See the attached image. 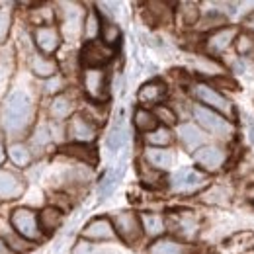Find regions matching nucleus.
Masks as SVG:
<instances>
[{
	"instance_id": "11",
	"label": "nucleus",
	"mask_w": 254,
	"mask_h": 254,
	"mask_svg": "<svg viewBox=\"0 0 254 254\" xmlns=\"http://www.w3.org/2000/svg\"><path fill=\"white\" fill-rule=\"evenodd\" d=\"M193 160L199 168L207 170V172H217L227 160V153L221 147L215 145H203L193 153Z\"/></svg>"
},
{
	"instance_id": "35",
	"label": "nucleus",
	"mask_w": 254,
	"mask_h": 254,
	"mask_svg": "<svg viewBox=\"0 0 254 254\" xmlns=\"http://www.w3.org/2000/svg\"><path fill=\"white\" fill-rule=\"evenodd\" d=\"M153 114L157 116V120H159V122L164 124V127L174 126V124H176V120H178V118H176V114L172 112V108H168V106H157Z\"/></svg>"
},
{
	"instance_id": "12",
	"label": "nucleus",
	"mask_w": 254,
	"mask_h": 254,
	"mask_svg": "<svg viewBox=\"0 0 254 254\" xmlns=\"http://www.w3.org/2000/svg\"><path fill=\"white\" fill-rule=\"evenodd\" d=\"M33 43L45 55H53L61 47V33L53 26H39L33 32Z\"/></svg>"
},
{
	"instance_id": "21",
	"label": "nucleus",
	"mask_w": 254,
	"mask_h": 254,
	"mask_svg": "<svg viewBox=\"0 0 254 254\" xmlns=\"http://www.w3.org/2000/svg\"><path fill=\"white\" fill-rule=\"evenodd\" d=\"M72 110H74V102H72L70 96L66 94H57L49 104V116L53 120H57V122L66 120L72 114Z\"/></svg>"
},
{
	"instance_id": "36",
	"label": "nucleus",
	"mask_w": 254,
	"mask_h": 254,
	"mask_svg": "<svg viewBox=\"0 0 254 254\" xmlns=\"http://www.w3.org/2000/svg\"><path fill=\"white\" fill-rule=\"evenodd\" d=\"M139 172H141V180L145 182V184H157L159 180H162V176H160V170H155V168H151V166H141L139 168Z\"/></svg>"
},
{
	"instance_id": "40",
	"label": "nucleus",
	"mask_w": 254,
	"mask_h": 254,
	"mask_svg": "<svg viewBox=\"0 0 254 254\" xmlns=\"http://www.w3.org/2000/svg\"><path fill=\"white\" fill-rule=\"evenodd\" d=\"M249 139H251V143L254 145V120L253 118H249Z\"/></svg>"
},
{
	"instance_id": "33",
	"label": "nucleus",
	"mask_w": 254,
	"mask_h": 254,
	"mask_svg": "<svg viewBox=\"0 0 254 254\" xmlns=\"http://www.w3.org/2000/svg\"><path fill=\"white\" fill-rule=\"evenodd\" d=\"M100 37H102V41H104L106 45L114 47V45L120 41V37H122V32H120V28H118L114 22H104V24H102V32H100Z\"/></svg>"
},
{
	"instance_id": "31",
	"label": "nucleus",
	"mask_w": 254,
	"mask_h": 254,
	"mask_svg": "<svg viewBox=\"0 0 254 254\" xmlns=\"http://www.w3.org/2000/svg\"><path fill=\"white\" fill-rule=\"evenodd\" d=\"M145 139H147L149 145H153V147H157V149H166V145L172 143V133H170L168 127H159V129L147 133Z\"/></svg>"
},
{
	"instance_id": "37",
	"label": "nucleus",
	"mask_w": 254,
	"mask_h": 254,
	"mask_svg": "<svg viewBox=\"0 0 254 254\" xmlns=\"http://www.w3.org/2000/svg\"><path fill=\"white\" fill-rule=\"evenodd\" d=\"M10 24H12V16L8 10H0V43L6 41L8 32H10Z\"/></svg>"
},
{
	"instance_id": "4",
	"label": "nucleus",
	"mask_w": 254,
	"mask_h": 254,
	"mask_svg": "<svg viewBox=\"0 0 254 254\" xmlns=\"http://www.w3.org/2000/svg\"><path fill=\"white\" fill-rule=\"evenodd\" d=\"M116 235L126 243V245H135L141 235H143V225H141V217L133 211H120L112 217Z\"/></svg>"
},
{
	"instance_id": "42",
	"label": "nucleus",
	"mask_w": 254,
	"mask_h": 254,
	"mask_svg": "<svg viewBox=\"0 0 254 254\" xmlns=\"http://www.w3.org/2000/svg\"><path fill=\"white\" fill-rule=\"evenodd\" d=\"M12 251L8 249V245L4 243V239H0V254H10Z\"/></svg>"
},
{
	"instance_id": "1",
	"label": "nucleus",
	"mask_w": 254,
	"mask_h": 254,
	"mask_svg": "<svg viewBox=\"0 0 254 254\" xmlns=\"http://www.w3.org/2000/svg\"><path fill=\"white\" fill-rule=\"evenodd\" d=\"M33 106L32 100L24 92H14L6 100L4 110H2V124L6 131L10 133H22L32 124Z\"/></svg>"
},
{
	"instance_id": "20",
	"label": "nucleus",
	"mask_w": 254,
	"mask_h": 254,
	"mask_svg": "<svg viewBox=\"0 0 254 254\" xmlns=\"http://www.w3.org/2000/svg\"><path fill=\"white\" fill-rule=\"evenodd\" d=\"M178 137L186 149H199L203 147V141H205L203 131L197 129V126L193 124H182L178 127Z\"/></svg>"
},
{
	"instance_id": "39",
	"label": "nucleus",
	"mask_w": 254,
	"mask_h": 254,
	"mask_svg": "<svg viewBox=\"0 0 254 254\" xmlns=\"http://www.w3.org/2000/svg\"><path fill=\"white\" fill-rule=\"evenodd\" d=\"M245 28H247L251 33H254V12L251 14V16L245 18Z\"/></svg>"
},
{
	"instance_id": "44",
	"label": "nucleus",
	"mask_w": 254,
	"mask_h": 254,
	"mask_svg": "<svg viewBox=\"0 0 254 254\" xmlns=\"http://www.w3.org/2000/svg\"><path fill=\"white\" fill-rule=\"evenodd\" d=\"M249 254H254V251H253V253H249Z\"/></svg>"
},
{
	"instance_id": "23",
	"label": "nucleus",
	"mask_w": 254,
	"mask_h": 254,
	"mask_svg": "<svg viewBox=\"0 0 254 254\" xmlns=\"http://www.w3.org/2000/svg\"><path fill=\"white\" fill-rule=\"evenodd\" d=\"M120 178H122V168H112V170H108L104 176H102V180H100V186H98V195H100V199H106L112 191L116 190V186H118V182H120Z\"/></svg>"
},
{
	"instance_id": "17",
	"label": "nucleus",
	"mask_w": 254,
	"mask_h": 254,
	"mask_svg": "<svg viewBox=\"0 0 254 254\" xmlns=\"http://www.w3.org/2000/svg\"><path fill=\"white\" fill-rule=\"evenodd\" d=\"M63 223V211L57 207V205H47L39 211V227H41V233H55Z\"/></svg>"
},
{
	"instance_id": "26",
	"label": "nucleus",
	"mask_w": 254,
	"mask_h": 254,
	"mask_svg": "<svg viewBox=\"0 0 254 254\" xmlns=\"http://www.w3.org/2000/svg\"><path fill=\"white\" fill-rule=\"evenodd\" d=\"M2 239H4V243L8 245V249H10L12 253L24 254V253H28V251H32L33 249L32 243H30V241H26L24 237H20L14 229H12V231H6Z\"/></svg>"
},
{
	"instance_id": "3",
	"label": "nucleus",
	"mask_w": 254,
	"mask_h": 254,
	"mask_svg": "<svg viewBox=\"0 0 254 254\" xmlns=\"http://www.w3.org/2000/svg\"><path fill=\"white\" fill-rule=\"evenodd\" d=\"M10 225L12 229L24 237L26 241H39L41 239V227H39V215L30 209V207H18L10 215Z\"/></svg>"
},
{
	"instance_id": "16",
	"label": "nucleus",
	"mask_w": 254,
	"mask_h": 254,
	"mask_svg": "<svg viewBox=\"0 0 254 254\" xmlns=\"http://www.w3.org/2000/svg\"><path fill=\"white\" fill-rule=\"evenodd\" d=\"M61 153L66 157H72V159L80 160L84 164H90L94 166L98 162V155H96V149H92L90 145H82V143H66L61 147Z\"/></svg>"
},
{
	"instance_id": "24",
	"label": "nucleus",
	"mask_w": 254,
	"mask_h": 254,
	"mask_svg": "<svg viewBox=\"0 0 254 254\" xmlns=\"http://www.w3.org/2000/svg\"><path fill=\"white\" fill-rule=\"evenodd\" d=\"M141 225H143V231L149 237H159V235L164 233V229H166L164 219L160 215H157V213H143L141 215Z\"/></svg>"
},
{
	"instance_id": "43",
	"label": "nucleus",
	"mask_w": 254,
	"mask_h": 254,
	"mask_svg": "<svg viewBox=\"0 0 254 254\" xmlns=\"http://www.w3.org/2000/svg\"><path fill=\"white\" fill-rule=\"evenodd\" d=\"M4 157H6V153H4V147H2V143H0V162L4 160Z\"/></svg>"
},
{
	"instance_id": "28",
	"label": "nucleus",
	"mask_w": 254,
	"mask_h": 254,
	"mask_svg": "<svg viewBox=\"0 0 254 254\" xmlns=\"http://www.w3.org/2000/svg\"><path fill=\"white\" fill-rule=\"evenodd\" d=\"M193 64H195V70L199 74H205V76H223L225 74V68L217 61H213L211 57H197Z\"/></svg>"
},
{
	"instance_id": "18",
	"label": "nucleus",
	"mask_w": 254,
	"mask_h": 254,
	"mask_svg": "<svg viewBox=\"0 0 254 254\" xmlns=\"http://www.w3.org/2000/svg\"><path fill=\"white\" fill-rule=\"evenodd\" d=\"M30 68L35 76H41V78H51V76H57L59 72V64L55 63L53 59L41 55V53H35L30 59Z\"/></svg>"
},
{
	"instance_id": "19",
	"label": "nucleus",
	"mask_w": 254,
	"mask_h": 254,
	"mask_svg": "<svg viewBox=\"0 0 254 254\" xmlns=\"http://www.w3.org/2000/svg\"><path fill=\"white\" fill-rule=\"evenodd\" d=\"M22 191H24V182L16 174H12L8 170H0V195L2 197L14 199V197L22 195Z\"/></svg>"
},
{
	"instance_id": "10",
	"label": "nucleus",
	"mask_w": 254,
	"mask_h": 254,
	"mask_svg": "<svg viewBox=\"0 0 254 254\" xmlns=\"http://www.w3.org/2000/svg\"><path fill=\"white\" fill-rule=\"evenodd\" d=\"M239 37V30L235 26H225L219 30H213L205 37V49L209 55H221L223 51H227Z\"/></svg>"
},
{
	"instance_id": "29",
	"label": "nucleus",
	"mask_w": 254,
	"mask_h": 254,
	"mask_svg": "<svg viewBox=\"0 0 254 254\" xmlns=\"http://www.w3.org/2000/svg\"><path fill=\"white\" fill-rule=\"evenodd\" d=\"M102 32V20L98 16L96 10H88L86 18H84V26H82V33L86 37V41H94L96 37Z\"/></svg>"
},
{
	"instance_id": "34",
	"label": "nucleus",
	"mask_w": 254,
	"mask_h": 254,
	"mask_svg": "<svg viewBox=\"0 0 254 254\" xmlns=\"http://www.w3.org/2000/svg\"><path fill=\"white\" fill-rule=\"evenodd\" d=\"M178 8H180V16H182L184 24L193 26L197 22V18H199V6L195 2H182Z\"/></svg>"
},
{
	"instance_id": "9",
	"label": "nucleus",
	"mask_w": 254,
	"mask_h": 254,
	"mask_svg": "<svg viewBox=\"0 0 254 254\" xmlns=\"http://www.w3.org/2000/svg\"><path fill=\"white\" fill-rule=\"evenodd\" d=\"M66 135L72 143H82L88 145L96 139V126L86 118V116H72L68 120V127H66Z\"/></svg>"
},
{
	"instance_id": "25",
	"label": "nucleus",
	"mask_w": 254,
	"mask_h": 254,
	"mask_svg": "<svg viewBox=\"0 0 254 254\" xmlns=\"http://www.w3.org/2000/svg\"><path fill=\"white\" fill-rule=\"evenodd\" d=\"M126 141H127L126 126H124V120H120L116 126L112 127V131H110V135H108V139H106V145H108V149H110L112 153H116V151H120V149L126 145Z\"/></svg>"
},
{
	"instance_id": "41",
	"label": "nucleus",
	"mask_w": 254,
	"mask_h": 254,
	"mask_svg": "<svg viewBox=\"0 0 254 254\" xmlns=\"http://www.w3.org/2000/svg\"><path fill=\"white\" fill-rule=\"evenodd\" d=\"M47 90H51V92H53V90H61V80H59V78H55V80L47 86Z\"/></svg>"
},
{
	"instance_id": "30",
	"label": "nucleus",
	"mask_w": 254,
	"mask_h": 254,
	"mask_svg": "<svg viewBox=\"0 0 254 254\" xmlns=\"http://www.w3.org/2000/svg\"><path fill=\"white\" fill-rule=\"evenodd\" d=\"M8 157H10V160H12L16 166H28V164L32 162V153H30V149H28L26 145H22V143L10 145V147H8Z\"/></svg>"
},
{
	"instance_id": "32",
	"label": "nucleus",
	"mask_w": 254,
	"mask_h": 254,
	"mask_svg": "<svg viewBox=\"0 0 254 254\" xmlns=\"http://www.w3.org/2000/svg\"><path fill=\"white\" fill-rule=\"evenodd\" d=\"M235 47H237V53L243 55V57H253L254 59V33L245 32L239 33L237 41H235Z\"/></svg>"
},
{
	"instance_id": "14",
	"label": "nucleus",
	"mask_w": 254,
	"mask_h": 254,
	"mask_svg": "<svg viewBox=\"0 0 254 254\" xmlns=\"http://www.w3.org/2000/svg\"><path fill=\"white\" fill-rule=\"evenodd\" d=\"M164 96H166V84L162 80H149L139 88L137 98H139L141 104L155 106V104L164 100Z\"/></svg>"
},
{
	"instance_id": "2",
	"label": "nucleus",
	"mask_w": 254,
	"mask_h": 254,
	"mask_svg": "<svg viewBox=\"0 0 254 254\" xmlns=\"http://www.w3.org/2000/svg\"><path fill=\"white\" fill-rule=\"evenodd\" d=\"M193 118L205 131H209L211 135L219 137V139H229L233 135V124L229 120H225V116L205 108V106H193Z\"/></svg>"
},
{
	"instance_id": "13",
	"label": "nucleus",
	"mask_w": 254,
	"mask_h": 254,
	"mask_svg": "<svg viewBox=\"0 0 254 254\" xmlns=\"http://www.w3.org/2000/svg\"><path fill=\"white\" fill-rule=\"evenodd\" d=\"M116 237V229L114 223L108 217H96L90 223H86V227L82 229V239L88 241H110Z\"/></svg>"
},
{
	"instance_id": "27",
	"label": "nucleus",
	"mask_w": 254,
	"mask_h": 254,
	"mask_svg": "<svg viewBox=\"0 0 254 254\" xmlns=\"http://www.w3.org/2000/svg\"><path fill=\"white\" fill-rule=\"evenodd\" d=\"M182 245L174 239H157L151 247H149V254H182Z\"/></svg>"
},
{
	"instance_id": "8",
	"label": "nucleus",
	"mask_w": 254,
	"mask_h": 254,
	"mask_svg": "<svg viewBox=\"0 0 254 254\" xmlns=\"http://www.w3.org/2000/svg\"><path fill=\"white\" fill-rule=\"evenodd\" d=\"M205 176L197 170V168H182L178 170L174 176H172V190L178 191V193H193L197 191L199 188L205 186Z\"/></svg>"
},
{
	"instance_id": "15",
	"label": "nucleus",
	"mask_w": 254,
	"mask_h": 254,
	"mask_svg": "<svg viewBox=\"0 0 254 254\" xmlns=\"http://www.w3.org/2000/svg\"><path fill=\"white\" fill-rule=\"evenodd\" d=\"M145 160H147V164H149L151 168H155V170H168V168L174 166L176 157H174V153L168 151V149L149 147V149L145 151Z\"/></svg>"
},
{
	"instance_id": "7",
	"label": "nucleus",
	"mask_w": 254,
	"mask_h": 254,
	"mask_svg": "<svg viewBox=\"0 0 254 254\" xmlns=\"http://www.w3.org/2000/svg\"><path fill=\"white\" fill-rule=\"evenodd\" d=\"M82 88H84L86 96L98 104L108 100V76H106L104 68H84Z\"/></svg>"
},
{
	"instance_id": "22",
	"label": "nucleus",
	"mask_w": 254,
	"mask_h": 254,
	"mask_svg": "<svg viewBox=\"0 0 254 254\" xmlns=\"http://www.w3.org/2000/svg\"><path fill=\"white\" fill-rule=\"evenodd\" d=\"M133 124L137 127V131H141V133H145V135L151 133V131H155V129H159V120H157V116H155L153 112L145 110V108L135 110Z\"/></svg>"
},
{
	"instance_id": "38",
	"label": "nucleus",
	"mask_w": 254,
	"mask_h": 254,
	"mask_svg": "<svg viewBox=\"0 0 254 254\" xmlns=\"http://www.w3.org/2000/svg\"><path fill=\"white\" fill-rule=\"evenodd\" d=\"M49 131H47V127L41 126L37 129V133H35V137H33V141L37 143V145H45V143H49Z\"/></svg>"
},
{
	"instance_id": "6",
	"label": "nucleus",
	"mask_w": 254,
	"mask_h": 254,
	"mask_svg": "<svg viewBox=\"0 0 254 254\" xmlns=\"http://www.w3.org/2000/svg\"><path fill=\"white\" fill-rule=\"evenodd\" d=\"M193 96L201 102V106L221 114V116H231L233 114V104L221 94L217 92V88H213L211 84H205V82H199L193 86Z\"/></svg>"
},
{
	"instance_id": "5",
	"label": "nucleus",
	"mask_w": 254,
	"mask_h": 254,
	"mask_svg": "<svg viewBox=\"0 0 254 254\" xmlns=\"http://www.w3.org/2000/svg\"><path fill=\"white\" fill-rule=\"evenodd\" d=\"M114 53H116L114 47L106 45L102 39L86 41L80 51V63L84 64V68H102L104 64L112 61Z\"/></svg>"
}]
</instances>
